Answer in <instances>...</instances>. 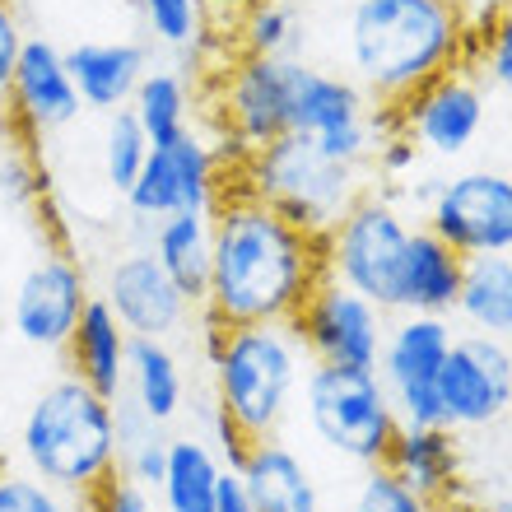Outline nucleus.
<instances>
[{
  "label": "nucleus",
  "mask_w": 512,
  "mask_h": 512,
  "mask_svg": "<svg viewBox=\"0 0 512 512\" xmlns=\"http://www.w3.org/2000/svg\"><path fill=\"white\" fill-rule=\"evenodd\" d=\"M410 233H415V224L382 191H364L322 238L326 275L354 289L359 298H368L387 317H396V312H405L401 270Z\"/></svg>",
  "instance_id": "0eeeda50"
},
{
  "label": "nucleus",
  "mask_w": 512,
  "mask_h": 512,
  "mask_svg": "<svg viewBox=\"0 0 512 512\" xmlns=\"http://www.w3.org/2000/svg\"><path fill=\"white\" fill-rule=\"evenodd\" d=\"M401 485H410L419 499L452 503L466 494V466H461V433L447 424H401L382 457Z\"/></svg>",
  "instance_id": "6ab92c4d"
},
{
  "label": "nucleus",
  "mask_w": 512,
  "mask_h": 512,
  "mask_svg": "<svg viewBox=\"0 0 512 512\" xmlns=\"http://www.w3.org/2000/svg\"><path fill=\"white\" fill-rule=\"evenodd\" d=\"M24 24H19V14H14L10 0H0V98L10 89V75H14V61L24 52Z\"/></svg>",
  "instance_id": "4c0bfd02"
},
{
  "label": "nucleus",
  "mask_w": 512,
  "mask_h": 512,
  "mask_svg": "<svg viewBox=\"0 0 512 512\" xmlns=\"http://www.w3.org/2000/svg\"><path fill=\"white\" fill-rule=\"evenodd\" d=\"M98 298L112 308V317L122 322V331L131 340H173L187 331L191 322V303L182 298L163 266L154 261L149 247H131L108 266Z\"/></svg>",
  "instance_id": "f3484780"
},
{
  "label": "nucleus",
  "mask_w": 512,
  "mask_h": 512,
  "mask_svg": "<svg viewBox=\"0 0 512 512\" xmlns=\"http://www.w3.org/2000/svg\"><path fill=\"white\" fill-rule=\"evenodd\" d=\"M471 28L461 0H354L345 14L350 80L378 108H396L452 66H466Z\"/></svg>",
  "instance_id": "f03ea898"
},
{
  "label": "nucleus",
  "mask_w": 512,
  "mask_h": 512,
  "mask_svg": "<svg viewBox=\"0 0 512 512\" xmlns=\"http://www.w3.org/2000/svg\"><path fill=\"white\" fill-rule=\"evenodd\" d=\"M443 424L457 433L489 429L512 410V345L494 336H457L438 373Z\"/></svg>",
  "instance_id": "2eb2a0df"
},
{
  "label": "nucleus",
  "mask_w": 512,
  "mask_h": 512,
  "mask_svg": "<svg viewBox=\"0 0 512 512\" xmlns=\"http://www.w3.org/2000/svg\"><path fill=\"white\" fill-rule=\"evenodd\" d=\"M424 229L438 233L466 261L512 256V177L499 168H466L443 177L424 205Z\"/></svg>",
  "instance_id": "f8f14e48"
},
{
  "label": "nucleus",
  "mask_w": 512,
  "mask_h": 512,
  "mask_svg": "<svg viewBox=\"0 0 512 512\" xmlns=\"http://www.w3.org/2000/svg\"><path fill=\"white\" fill-rule=\"evenodd\" d=\"M485 512H512V499H480Z\"/></svg>",
  "instance_id": "79ce46f5"
},
{
  "label": "nucleus",
  "mask_w": 512,
  "mask_h": 512,
  "mask_svg": "<svg viewBox=\"0 0 512 512\" xmlns=\"http://www.w3.org/2000/svg\"><path fill=\"white\" fill-rule=\"evenodd\" d=\"M126 112L140 122V131L149 135V145H168L177 135L196 131L191 126V80L173 66L145 70V80L135 84V98Z\"/></svg>",
  "instance_id": "cd10ccee"
},
{
  "label": "nucleus",
  "mask_w": 512,
  "mask_h": 512,
  "mask_svg": "<svg viewBox=\"0 0 512 512\" xmlns=\"http://www.w3.org/2000/svg\"><path fill=\"white\" fill-rule=\"evenodd\" d=\"M466 66L485 80V89H499L503 98H512V5L508 0L471 28Z\"/></svg>",
  "instance_id": "7c9ffc66"
},
{
  "label": "nucleus",
  "mask_w": 512,
  "mask_h": 512,
  "mask_svg": "<svg viewBox=\"0 0 512 512\" xmlns=\"http://www.w3.org/2000/svg\"><path fill=\"white\" fill-rule=\"evenodd\" d=\"M243 5H252V0H210V10H243Z\"/></svg>",
  "instance_id": "a19ab883"
},
{
  "label": "nucleus",
  "mask_w": 512,
  "mask_h": 512,
  "mask_svg": "<svg viewBox=\"0 0 512 512\" xmlns=\"http://www.w3.org/2000/svg\"><path fill=\"white\" fill-rule=\"evenodd\" d=\"M224 475V457L205 433H177L168 438L159 499L163 512H215V489Z\"/></svg>",
  "instance_id": "a878e982"
},
{
  "label": "nucleus",
  "mask_w": 512,
  "mask_h": 512,
  "mask_svg": "<svg viewBox=\"0 0 512 512\" xmlns=\"http://www.w3.org/2000/svg\"><path fill=\"white\" fill-rule=\"evenodd\" d=\"M163 461H168V438L149 433V438H140V443L122 447V466H117V471L131 475L135 485H145L149 494H159V485H163Z\"/></svg>",
  "instance_id": "c9c22d12"
},
{
  "label": "nucleus",
  "mask_w": 512,
  "mask_h": 512,
  "mask_svg": "<svg viewBox=\"0 0 512 512\" xmlns=\"http://www.w3.org/2000/svg\"><path fill=\"white\" fill-rule=\"evenodd\" d=\"M373 182L368 163L331 159L303 135H280L275 145L256 149L252 159L238 168V187L252 191L256 201L280 210L289 224L326 238L345 210H350Z\"/></svg>",
  "instance_id": "39448f33"
},
{
  "label": "nucleus",
  "mask_w": 512,
  "mask_h": 512,
  "mask_svg": "<svg viewBox=\"0 0 512 512\" xmlns=\"http://www.w3.org/2000/svg\"><path fill=\"white\" fill-rule=\"evenodd\" d=\"M201 326V345L215 378V410L229 419L243 443L280 438L303 387V373L312 364L294 326Z\"/></svg>",
  "instance_id": "7ed1b4c3"
},
{
  "label": "nucleus",
  "mask_w": 512,
  "mask_h": 512,
  "mask_svg": "<svg viewBox=\"0 0 512 512\" xmlns=\"http://www.w3.org/2000/svg\"><path fill=\"white\" fill-rule=\"evenodd\" d=\"M382 131H396L391 108H378L350 75L308 66L294 56V66H289V135L312 140L331 159L373 168V145Z\"/></svg>",
  "instance_id": "6e6552de"
},
{
  "label": "nucleus",
  "mask_w": 512,
  "mask_h": 512,
  "mask_svg": "<svg viewBox=\"0 0 512 512\" xmlns=\"http://www.w3.org/2000/svg\"><path fill=\"white\" fill-rule=\"evenodd\" d=\"M452 312L475 336L512 340V256H471Z\"/></svg>",
  "instance_id": "bb28decb"
},
{
  "label": "nucleus",
  "mask_w": 512,
  "mask_h": 512,
  "mask_svg": "<svg viewBox=\"0 0 512 512\" xmlns=\"http://www.w3.org/2000/svg\"><path fill=\"white\" fill-rule=\"evenodd\" d=\"M419 149L410 135L401 131H382L378 145H373V177H387V182H401L405 173H415Z\"/></svg>",
  "instance_id": "e433bc0d"
},
{
  "label": "nucleus",
  "mask_w": 512,
  "mask_h": 512,
  "mask_svg": "<svg viewBox=\"0 0 512 512\" xmlns=\"http://www.w3.org/2000/svg\"><path fill=\"white\" fill-rule=\"evenodd\" d=\"M84 512H159L154 508V494L145 485H135L131 475L112 471L103 485L84 499Z\"/></svg>",
  "instance_id": "f704fd0d"
},
{
  "label": "nucleus",
  "mask_w": 512,
  "mask_h": 512,
  "mask_svg": "<svg viewBox=\"0 0 512 512\" xmlns=\"http://www.w3.org/2000/svg\"><path fill=\"white\" fill-rule=\"evenodd\" d=\"M452 340L457 331L438 312H396V322H387L373 373L387 387L401 424H443L438 373L452 354Z\"/></svg>",
  "instance_id": "9b49d317"
},
{
  "label": "nucleus",
  "mask_w": 512,
  "mask_h": 512,
  "mask_svg": "<svg viewBox=\"0 0 512 512\" xmlns=\"http://www.w3.org/2000/svg\"><path fill=\"white\" fill-rule=\"evenodd\" d=\"M350 512H433V503L419 499L410 485H401L387 466H364L350 494Z\"/></svg>",
  "instance_id": "72a5a7b5"
},
{
  "label": "nucleus",
  "mask_w": 512,
  "mask_h": 512,
  "mask_svg": "<svg viewBox=\"0 0 512 512\" xmlns=\"http://www.w3.org/2000/svg\"><path fill=\"white\" fill-rule=\"evenodd\" d=\"M0 512H84V499L0 457Z\"/></svg>",
  "instance_id": "473e14b6"
},
{
  "label": "nucleus",
  "mask_w": 512,
  "mask_h": 512,
  "mask_svg": "<svg viewBox=\"0 0 512 512\" xmlns=\"http://www.w3.org/2000/svg\"><path fill=\"white\" fill-rule=\"evenodd\" d=\"M122 391L154 429L173 424L187 405V373H182V359L173 345L168 340H131Z\"/></svg>",
  "instance_id": "5701e85b"
},
{
  "label": "nucleus",
  "mask_w": 512,
  "mask_h": 512,
  "mask_svg": "<svg viewBox=\"0 0 512 512\" xmlns=\"http://www.w3.org/2000/svg\"><path fill=\"white\" fill-rule=\"evenodd\" d=\"M326 275L322 238L298 229L252 191L229 187L210 210V284L201 322L266 326L294 322Z\"/></svg>",
  "instance_id": "f257e3e1"
},
{
  "label": "nucleus",
  "mask_w": 512,
  "mask_h": 512,
  "mask_svg": "<svg viewBox=\"0 0 512 512\" xmlns=\"http://www.w3.org/2000/svg\"><path fill=\"white\" fill-rule=\"evenodd\" d=\"M126 350H131V336L122 331V322L112 317V308L103 298H89V308L80 312V326H75V336L61 354L70 359V373L80 382L98 391V396H108L117 401V391H122V378H126Z\"/></svg>",
  "instance_id": "4be33fe9"
},
{
  "label": "nucleus",
  "mask_w": 512,
  "mask_h": 512,
  "mask_svg": "<svg viewBox=\"0 0 512 512\" xmlns=\"http://www.w3.org/2000/svg\"><path fill=\"white\" fill-rule=\"evenodd\" d=\"M489 122V89L471 66H452L391 108V126L415 140L419 154L457 159L480 140Z\"/></svg>",
  "instance_id": "ddd939ff"
},
{
  "label": "nucleus",
  "mask_w": 512,
  "mask_h": 512,
  "mask_svg": "<svg viewBox=\"0 0 512 512\" xmlns=\"http://www.w3.org/2000/svg\"><path fill=\"white\" fill-rule=\"evenodd\" d=\"M233 471L243 480L252 512H322V489L312 466L280 438L247 443Z\"/></svg>",
  "instance_id": "412c9836"
},
{
  "label": "nucleus",
  "mask_w": 512,
  "mask_h": 512,
  "mask_svg": "<svg viewBox=\"0 0 512 512\" xmlns=\"http://www.w3.org/2000/svg\"><path fill=\"white\" fill-rule=\"evenodd\" d=\"M0 191H10V196H33V191H38V182H33V168H28V159L0 163Z\"/></svg>",
  "instance_id": "58836bf2"
},
{
  "label": "nucleus",
  "mask_w": 512,
  "mask_h": 512,
  "mask_svg": "<svg viewBox=\"0 0 512 512\" xmlns=\"http://www.w3.org/2000/svg\"><path fill=\"white\" fill-rule=\"evenodd\" d=\"M14 457L24 471H33L47 485L66 489L75 499H89L117 466H122V443H117V415L112 401L98 396L89 382L75 373L47 382L28 401L19 433H14Z\"/></svg>",
  "instance_id": "20e7f679"
},
{
  "label": "nucleus",
  "mask_w": 512,
  "mask_h": 512,
  "mask_svg": "<svg viewBox=\"0 0 512 512\" xmlns=\"http://www.w3.org/2000/svg\"><path fill=\"white\" fill-rule=\"evenodd\" d=\"M289 66L294 56H247L238 52L219 70V135L215 154L238 182V168L256 149L289 135Z\"/></svg>",
  "instance_id": "1a4fd4ad"
},
{
  "label": "nucleus",
  "mask_w": 512,
  "mask_h": 512,
  "mask_svg": "<svg viewBox=\"0 0 512 512\" xmlns=\"http://www.w3.org/2000/svg\"><path fill=\"white\" fill-rule=\"evenodd\" d=\"M66 70L84 108L112 117V112L131 108L135 84L145 80L149 70V52L145 42L131 38H89L66 47Z\"/></svg>",
  "instance_id": "aec40b11"
},
{
  "label": "nucleus",
  "mask_w": 512,
  "mask_h": 512,
  "mask_svg": "<svg viewBox=\"0 0 512 512\" xmlns=\"http://www.w3.org/2000/svg\"><path fill=\"white\" fill-rule=\"evenodd\" d=\"M5 103H10V117L19 122V131L28 140L66 131L84 112L80 94L70 84L66 52L47 38H24V52L14 61L10 89H5Z\"/></svg>",
  "instance_id": "a211bd4d"
},
{
  "label": "nucleus",
  "mask_w": 512,
  "mask_h": 512,
  "mask_svg": "<svg viewBox=\"0 0 512 512\" xmlns=\"http://www.w3.org/2000/svg\"><path fill=\"white\" fill-rule=\"evenodd\" d=\"M289 326L303 340L312 364L378 368L382 336H387V312L373 308L368 298H359L345 284H336L331 275H322Z\"/></svg>",
  "instance_id": "4468645a"
},
{
  "label": "nucleus",
  "mask_w": 512,
  "mask_h": 512,
  "mask_svg": "<svg viewBox=\"0 0 512 512\" xmlns=\"http://www.w3.org/2000/svg\"><path fill=\"white\" fill-rule=\"evenodd\" d=\"M89 275L70 252H47L19 275L10 298V331L28 350H66L89 308Z\"/></svg>",
  "instance_id": "dca6fc26"
},
{
  "label": "nucleus",
  "mask_w": 512,
  "mask_h": 512,
  "mask_svg": "<svg viewBox=\"0 0 512 512\" xmlns=\"http://www.w3.org/2000/svg\"><path fill=\"white\" fill-rule=\"evenodd\" d=\"M298 14L284 0H252L238 10V47L247 56H294Z\"/></svg>",
  "instance_id": "c756f323"
},
{
  "label": "nucleus",
  "mask_w": 512,
  "mask_h": 512,
  "mask_svg": "<svg viewBox=\"0 0 512 512\" xmlns=\"http://www.w3.org/2000/svg\"><path fill=\"white\" fill-rule=\"evenodd\" d=\"M508 5H512V0H508Z\"/></svg>",
  "instance_id": "37998d69"
},
{
  "label": "nucleus",
  "mask_w": 512,
  "mask_h": 512,
  "mask_svg": "<svg viewBox=\"0 0 512 512\" xmlns=\"http://www.w3.org/2000/svg\"><path fill=\"white\" fill-rule=\"evenodd\" d=\"M149 135L140 131V122H135L131 112H112L108 117V131H103V177H108V187L117 191V196H126L131 191V182L140 177V168H145L149 159Z\"/></svg>",
  "instance_id": "2f4dec72"
},
{
  "label": "nucleus",
  "mask_w": 512,
  "mask_h": 512,
  "mask_svg": "<svg viewBox=\"0 0 512 512\" xmlns=\"http://www.w3.org/2000/svg\"><path fill=\"white\" fill-rule=\"evenodd\" d=\"M433 512H485V503L471 499V494H461V499H452V503H438Z\"/></svg>",
  "instance_id": "ea45409f"
},
{
  "label": "nucleus",
  "mask_w": 512,
  "mask_h": 512,
  "mask_svg": "<svg viewBox=\"0 0 512 512\" xmlns=\"http://www.w3.org/2000/svg\"><path fill=\"white\" fill-rule=\"evenodd\" d=\"M298 396H303V419H308L312 438L326 452L354 466H382L401 419L373 368L308 364Z\"/></svg>",
  "instance_id": "423d86ee"
},
{
  "label": "nucleus",
  "mask_w": 512,
  "mask_h": 512,
  "mask_svg": "<svg viewBox=\"0 0 512 512\" xmlns=\"http://www.w3.org/2000/svg\"><path fill=\"white\" fill-rule=\"evenodd\" d=\"M461 275H466V256L452 252L424 224H415L410 247H405V270H401L405 312H438V317H447L457 308Z\"/></svg>",
  "instance_id": "b1692460"
},
{
  "label": "nucleus",
  "mask_w": 512,
  "mask_h": 512,
  "mask_svg": "<svg viewBox=\"0 0 512 512\" xmlns=\"http://www.w3.org/2000/svg\"><path fill=\"white\" fill-rule=\"evenodd\" d=\"M229 168L215 154V140H205L201 131H187L168 140V145L149 149L145 168L126 191V210L135 219H145L149 229L168 215H210L224 196Z\"/></svg>",
  "instance_id": "9d476101"
},
{
  "label": "nucleus",
  "mask_w": 512,
  "mask_h": 512,
  "mask_svg": "<svg viewBox=\"0 0 512 512\" xmlns=\"http://www.w3.org/2000/svg\"><path fill=\"white\" fill-rule=\"evenodd\" d=\"M149 38L168 52H201L210 33V0H135Z\"/></svg>",
  "instance_id": "c85d7f7f"
},
{
  "label": "nucleus",
  "mask_w": 512,
  "mask_h": 512,
  "mask_svg": "<svg viewBox=\"0 0 512 512\" xmlns=\"http://www.w3.org/2000/svg\"><path fill=\"white\" fill-rule=\"evenodd\" d=\"M149 252L163 275L182 289L191 308L201 312L210 284V215H168L149 229Z\"/></svg>",
  "instance_id": "393cba45"
}]
</instances>
